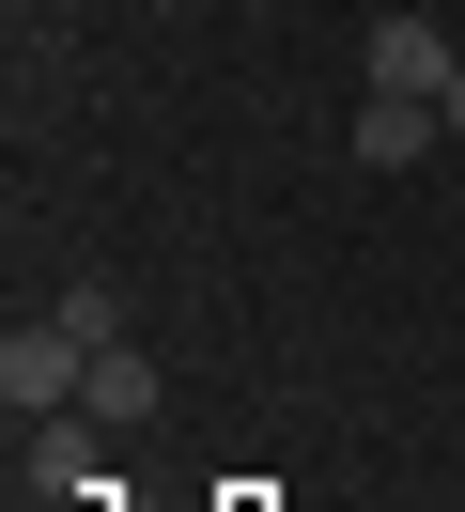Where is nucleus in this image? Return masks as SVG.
Segmentation results:
<instances>
[{
  "mask_svg": "<svg viewBox=\"0 0 465 512\" xmlns=\"http://www.w3.org/2000/svg\"><path fill=\"white\" fill-rule=\"evenodd\" d=\"M62 326H78L93 357H109V342H140V326H124V295H109V280H78V295H62Z\"/></svg>",
  "mask_w": 465,
  "mask_h": 512,
  "instance_id": "nucleus-6",
  "label": "nucleus"
},
{
  "mask_svg": "<svg viewBox=\"0 0 465 512\" xmlns=\"http://www.w3.org/2000/svg\"><path fill=\"white\" fill-rule=\"evenodd\" d=\"M31 435V497H78L93 481V435H109V419H16Z\"/></svg>",
  "mask_w": 465,
  "mask_h": 512,
  "instance_id": "nucleus-4",
  "label": "nucleus"
},
{
  "mask_svg": "<svg viewBox=\"0 0 465 512\" xmlns=\"http://www.w3.org/2000/svg\"><path fill=\"white\" fill-rule=\"evenodd\" d=\"M357 63H372V94H450V78H465V47L450 32H434V16H419V0H388V16H372V32H357Z\"/></svg>",
  "mask_w": 465,
  "mask_h": 512,
  "instance_id": "nucleus-2",
  "label": "nucleus"
},
{
  "mask_svg": "<svg viewBox=\"0 0 465 512\" xmlns=\"http://www.w3.org/2000/svg\"><path fill=\"white\" fill-rule=\"evenodd\" d=\"M140 404H155V357H140V342H109V357H93V388H78V419H109V435H124Z\"/></svg>",
  "mask_w": 465,
  "mask_h": 512,
  "instance_id": "nucleus-5",
  "label": "nucleus"
},
{
  "mask_svg": "<svg viewBox=\"0 0 465 512\" xmlns=\"http://www.w3.org/2000/svg\"><path fill=\"white\" fill-rule=\"evenodd\" d=\"M78 388H93V342H78V326H0V404H16V419H62V404H78Z\"/></svg>",
  "mask_w": 465,
  "mask_h": 512,
  "instance_id": "nucleus-1",
  "label": "nucleus"
},
{
  "mask_svg": "<svg viewBox=\"0 0 465 512\" xmlns=\"http://www.w3.org/2000/svg\"><path fill=\"white\" fill-rule=\"evenodd\" d=\"M434 125H450V140H465V78H450V94H434Z\"/></svg>",
  "mask_w": 465,
  "mask_h": 512,
  "instance_id": "nucleus-7",
  "label": "nucleus"
},
{
  "mask_svg": "<svg viewBox=\"0 0 465 512\" xmlns=\"http://www.w3.org/2000/svg\"><path fill=\"white\" fill-rule=\"evenodd\" d=\"M434 140H450V125H434L419 94H372V109H357V171H419Z\"/></svg>",
  "mask_w": 465,
  "mask_h": 512,
  "instance_id": "nucleus-3",
  "label": "nucleus"
}]
</instances>
